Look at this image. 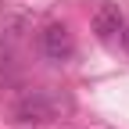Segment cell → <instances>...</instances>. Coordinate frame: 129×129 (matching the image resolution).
Returning <instances> with one entry per match:
<instances>
[{"mask_svg":"<svg viewBox=\"0 0 129 129\" xmlns=\"http://www.w3.org/2000/svg\"><path fill=\"white\" fill-rule=\"evenodd\" d=\"M115 40L122 43V50H129V25H122V29H118V36H115Z\"/></svg>","mask_w":129,"mask_h":129,"instance_id":"obj_4","label":"cell"},{"mask_svg":"<svg viewBox=\"0 0 129 129\" xmlns=\"http://www.w3.org/2000/svg\"><path fill=\"white\" fill-rule=\"evenodd\" d=\"M125 25V18H122V11L118 7H101L93 14V32H97V40H115L118 36V29Z\"/></svg>","mask_w":129,"mask_h":129,"instance_id":"obj_3","label":"cell"},{"mask_svg":"<svg viewBox=\"0 0 129 129\" xmlns=\"http://www.w3.org/2000/svg\"><path fill=\"white\" fill-rule=\"evenodd\" d=\"M14 118L18 122H47V118H54V97L43 93V90L22 97V101L14 104Z\"/></svg>","mask_w":129,"mask_h":129,"instance_id":"obj_2","label":"cell"},{"mask_svg":"<svg viewBox=\"0 0 129 129\" xmlns=\"http://www.w3.org/2000/svg\"><path fill=\"white\" fill-rule=\"evenodd\" d=\"M40 50H43V57L47 61H54V64H64L72 54H75V40H72V32H68V25H47L43 32H40Z\"/></svg>","mask_w":129,"mask_h":129,"instance_id":"obj_1","label":"cell"}]
</instances>
